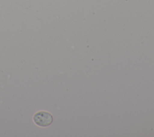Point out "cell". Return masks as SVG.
<instances>
[{
    "label": "cell",
    "mask_w": 154,
    "mask_h": 137,
    "mask_svg": "<svg viewBox=\"0 0 154 137\" xmlns=\"http://www.w3.org/2000/svg\"><path fill=\"white\" fill-rule=\"evenodd\" d=\"M32 121L34 124L38 127H48L52 124L54 117L48 111L40 110L34 114Z\"/></svg>",
    "instance_id": "obj_1"
}]
</instances>
